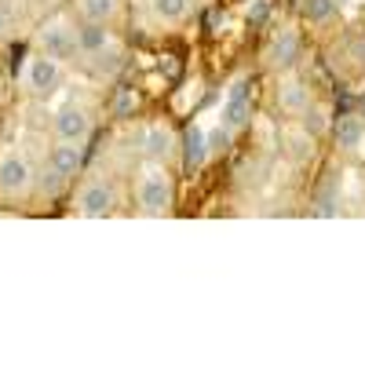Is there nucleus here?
Segmentation results:
<instances>
[{"label":"nucleus","instance_id":"nucleus-1","mask_svg":"<svg viewBox=\"0 0 365 365\" xmlns=\"http://www.w3.org/2000/svg\"><path fill=\"white\" fill-rule=\"evenodd\" d=\"M135 197H139V208L146 212V216H161V212H168L172 208V179H168V172L165 168H146L139 175Z\"/></svg>","mask_w":365,"mask_h":365},{"label":"nucleus","instance_id":"nucleus-2","mask_svg":"<svg viewBox=\"0 0 365 365\" xmlns=\"http://www.w3.org/2000/svg\"><path fill=\"white\" fill-rule=\"evenodd\" d=\"M37 44H41L44 55L58 58V63H66V58H73V55L81 51V48H77V29H73L70 22H63V19L48 22L41 34H37Z\"/></svg>","mask_w":365,"mask_h":365},{"label":"nucleus","instance_id":"nucleus-3","mask_svg":"<svg viewBox=\"0 0 365 365\" xmlns=\"http://www.w3.org/2000/svg\"><path fill=\"white\" fill-rule=\"evenodd\" d=\"M113 205H117V194H113L110 182H103V179H91V182H84L81 194H77V212H81V216H88V220L110 216Z\"/></svg>","mask_w":365,"mask_h":365},{"label":"nucleus","instance_id":"nucleus-4","mask_svg":"<svg viewBox=\"0 0 365 365\" xmlns=\"http://www.w3.org/2000/svg\"><path fill=\"white\" fill-rule=\"evenodd\" d=\"M34 182V172H29V161L22 154H4L0 158V194L4 197H22Z\"/></svg>","mask_w":365,"mask_h":365},{"label":"nucleus","instance_id":"nucleus-5","mask_svg":"<svg viewBox=\"0 0 365 365\" xmlns=\"http://www.w3.org/2000/svg\"><path fill=\"white\" fill-rule=\"evenodd\" d=\"M58 81H63V63L51 55H37V58H29V66H26V88L29 91H37V96H48V91L58 88Z\"/></svg>","mask_w":365,"mask_h":365},{"label":"nucleus","instance_id":"nucleus-6","mask_svg":"<svg viewBox=\"0 0 365 365\" xmlns=\"http://www.w3.org/2000/svg\"><path fill=\"white\" fill-rule=\"evenodd\" d=\"M51 128H55V135L63 139V143H84L91 135V117L81 106H63V110L55 113Z\"/></svg>","mask_w":365,"mask_h":365},{"label":"nucleus","instance_id":"nucleus-7","mask_svg":"<svg viewBox=\"0 0 365 365\" xmlns=\"http://www.w3.org/2000/svg\"><path fill=\"white\" fill-rule=\"evenodd\" d=\"M48 165H51V175L73 179L77 168H81V143H63V139H58V146L48 154Z\"/></svg>","mask_w":365,"mask_h":365},{"label":"nucleus","instance_id":"nucleus-8","mask_svg":"<svg viewBox=\"0 0 365 365\" xmlns=\"http://www.w3.org/2000/svg\"><path fill=\"white\" fill-rule=\"evenodd\" d=\"M77 48H81L84 55H103V51L110 48V29H106V22H88V19H84V26H77Z\"/></svg>","mask_w":365,"mask_h":365},{"label":"nucleus","instance_id":"nucleus-9","mask_svg":"<svg viewBox=\"0 0 365 365\" xmlns=\"http://www.w3.org/2000/svg\"><path fill=\"white\" fill-rule=\"evenodd\" d=\"M296 55H299V34L296 29H282L278 41H274V48H270V63L274 66H292Z\"/></svg>","mask_w":365,"mask_h":365},{"label":"nucleus","instance_id":"nucleus-10","mask_svg":"<svg viewBox=\"0 0 365 365\" xmlns=\"http://www.w3.org/2000/svg\"><path fill=\"white\" fill-rule=\"evenodd\" d=\"M187 150H182V165H187L190 172H197L201 165H205V158H208V143H205V132L201 128H190L187 132V143H182Z\"/></svg>","mask_w":365,"mask_h":365},{"label":"nucleus","instance_id":"nucleus-11","mask_svg":"<svg viewBox=\"0 0 365 365\" xmlns=\"http://www.w3.org/2000/svg\"><path fill=\"white\" fill-rule=\"evenodd\" d=\"M77 8L88 22H113L120 11V0H77Z\"/></svg>","mask_w":365,"mask_h":365},{"label":"nucleus","instance_id":"nucleus-12","mask_svg":"<svg viewBox=\"0 0 365 365\" xmlns=\"http://www.w3.org/2000/svg\"><path fill=\"white\" fill-rule=\"evenodd\" d=\"M143 146H146V158L165 161V158L172 154V132H168V128H161V125L146 128V139H143Z\"/></svg>","mask_w":365,"mask_h":365},{"label":"nucleus","instance_id":"nucleus-13","mask_svg":"<svg viewBox=\"0 0 365 365\" xmlns=\"http://www.w3.org/2000/svg\"><path fill=\"white\" fill-rule=\"evenodd\" d=\"M223 125H227L230 132L249 125V103H245V96H241V88L230 91V103H227V110H223Z\"/></svg>","mask_w":365,"mask_h":365},{"label":"nucleus","instance_id":"nucleus-14","mask_svg":"<svg viewBox=\"0 0 365 365\" xmlns=\"http://www.w3.org/2000/svg\"><path fill=\"white\" fill-rule=\"evenodd\" d=\"M361 139H365V125H361V117H340V120H336V146L354 150Z\"/></svg>","mask_w":365,"mask_h":365},{"label":"nucleus","instance_id":"nucleus-15","mask_svg":"<svg viewBox=\"0 0 365 365\" xmlns=\"http://www.w3.org/2000/svg\"><path fill=\"white\" fill-rule=\"evenodd\" d=\"M150 8L161 22H182L190 15V0H150Z\"/></svg>","mask_w":365,"mask_h":365},{"label":"nucleus","instance_id":"nucleus-16","mask_svg":"<svg viewBox=\"0 0 365 365\" xmlns=\"http://www.w3.org/2000/svg\"><path fill=\"white\" fill-rule=\"evenodd\" d=\"M282 106L292 110V113H303L307 110V88L303 84H285L282 88Z\"/></svg>","mask_w":365,"mask_h":365},{"label":"nucleus","instance_id":"nucleus-17","mask_svg":"<svg viewBox=\"0 0 365 365\" xmlns=\"http://www.w3.org/2000/svg\"><path fill=\"white\" fill-rule=\"evenodd\" d=\"M332 11H336V0H307V4H303V15L311 22H325Z\"/></svg>","mask_w":365,"mask_h":365},{"label":"nucleus","instance_id":"nucleus-18","mask_svg":"<svg viewBox=\"0 0 365 365\" xmlns=\"http://www.w3.org/2000/svg\"><path fill=\"white\" fill-rule=\"evenodd\" d=\"M205 143H208V154H223V150L230 146V128H223V132H212V135H205Z\"/></svg>","mask_w":365,"mask_h":365},{"label":"nucleus","instance_id":"nucleus-19","mask_svg":"<svg viewBox=\"0 0 365 365\" xmlns=\"http://www.w3.org/2000/svg\"><path fill=\"white\" fill-rule=\"evenodd\" d=\"M11 34V8H0V37Z\"/></svg>","mask_w":365,"mask_h":365},{"label":"nucleus","instance_id":"nucleus-20","mask_svg":"<svg viewBox=\"0 0 365 365\" xmlns=\"http://www.w3.org/2000/svg\"><path fill=\"white\" fill-rule=\"evenodd\" d=\"M0 8H11V0H0Z\"/></svg>","mask_w":365,"mask_h":365}]
</instances>
